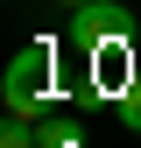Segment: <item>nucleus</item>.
I'll return each instance as SVG.
<instances>
[{"label": "nucleus", "mask_w": 141, "mask_h": 148, "mask_svg": "<svg viewBox=\"0 0 141 148\" xmlns=\"http://www.w3.org/2000/svg\"><path fill=\"white\" fill-rule=\"evenodd\" d=\"M120 35H127V7H120V0H85V7H78V42L85 49L120 42Z\"/></svg>", "instance_id": "nucleus-2"}, {"label": "nucleus", "mask_w": 141, "mask_h": 148, "mask_svg": "<svg viewBox=\"0 0 141 148\" xmlns=\"http://www.w3.org/2000/svg\"><path fill=\"white\" fill-rule=\"evenodd\" d=\"M64 7H85V0H64Z\"/></svg>", "instance_id": "nucleus-5"}, {"label": "nucleus", "mask_w": 141, "mask_h": 148, "mask_svg": "<svg viewBox=\"0 0 141 148\" xmlns=\"http://www.w3.org/2000/svg\"><path fill=\"white\" fill-rule=\"evenodd\" d=\"M42 92H49V49L28 42L21 57L7 64V113L14 120H35V113H42Z\"/></svg>", "instance_id": "nucleus-1"}, {"label": "nucleus", "mask_w": 141, "mask_h": 148, "mask_svg": "<svg viewBox=\"0 0 141 148\" xmlns=\"http://www.w3.org/2000/svg\"><path fill=\"white\" fill-rule=\"evenodd\" d=\"M120 120H127V134H141V78L127 85V106H120Z\"/></svg>", "instance_id": "nucleus-4"}, {"label": "nucleus", "mask_w": 141, "mask_h": 148, "mask_svg": "<svg viewBox=\"0 0 141 148\" xmlns=\"http://www.w3.org/2000/svg\"><path fill=\"white\" fill-rule=\"evenodd\" d=\"M0 148H35V127H28V120H14V113H7V134H0Z\"/></svg>", "instance_id": "nucleus-3"}]
</instances>
